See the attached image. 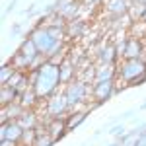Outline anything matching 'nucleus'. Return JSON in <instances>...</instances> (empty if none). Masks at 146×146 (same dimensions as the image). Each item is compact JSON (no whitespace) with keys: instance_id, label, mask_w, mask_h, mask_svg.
Returning a JSON list of instances; mask_svg holds the SVG:
<instances>
[{"instance_id":"1","label":"nucleus","mask_w":146,"mask_h":146,"mask_svg":"<svg viewBox=\"0 0 146 146\" xmlns=\"http://www.w3.org/2000/svg\"><path fill=\"white\" fill-rule=\"evenodd\" d=\"M58 84H62L60 82V70H58L56 64L47 60L45 64L39 68V78H37V82L33 86L35 94L39 96V100H49L51 96L56 94Z\"/></svg>"},{"instance_id":"2","label":"nucleus","mask_w":146,"mask_h":146,"mask_svg":"<svg viewBox=\"0 0 146 146\" xmlns=\"http://www.w3.org/2000/svg\"><path fill=\"white\" fill-rule=\"evenodd\" d=\"M142 74H146V62L142 58H123L117 62V78L123 80L127 86H131V82Z\"/></svg>"},{"instance_id":"3","label":"nucleus","mask_w":146,"mask_h":146,"mask_svg":"<svg viewBox=\"0 0 146 146\" xmlns=\"http://www.w3.org/2000/svg\"><path fill=\"white\" fill-rule=\"evenodd\" d=\"M90 94H92V88L86 82H82V80H72L70 84H66V90H64V96H66V100H68L70 109H74L78 103L88 101Z\"/></svg>"},{"instance_id":"4","label":"nucleus","mask_w":146,"mask_h":146,"mask_svg":"<svg viewBox=\"0 0 146 146\" xmlns=\"http://www.w3.org/2000/svg\"><path fill=\"white\" fill-rule=\"evenodd\" d=\"M45 107H47V115H49L51 119H66V111H72L64 94H55V96H51V98L47 100Z\"/></svg>"},{"instance_id":"5","label":"nucleus","mask_w":146,"mask_h":146,"mask_svg":"<svg viewBox=\"0 0 146 146\" xmlns=\"http://www.w3.org/2000/svg\"><path fill=\"white\" fill-rule=\"evenodd\" d=\"M117 55L119 58H142L144 56V45H142V39L138 37H129L125 39L121 45H117Z\"/></svg>"},{"instance_id":"6","label":"nucleus","mask_w":146,"mask_h":146,"mask_svg":"<svg viewBox=\"0 0 146 146\" xmlns=\"http://www.w3.org/2000/svg\"><path fill=\"white\" fill-rule=\"evenodd\" d=\"M115 94H117V90H115V80L94 82V86H92V98L98 100V103H103V101L111 100Z\"/></svg>"},{"instance_id":"7","label":"nucleus","mask_w":146,"mask_h":146,"mask_svg":"<svg viewBox=\"0 0 146 146\" xmlns=\"http://www.w3.org/2000/svg\"><path fill=\"white\" fill-rule=\"evenodd\" d=\"M23 133H25V129L18 121H10V123L0 127V140H14V142L20 144Z\"/></svg>"},{"instance_id":"8","label":"nucleus","mask_w":146,"mask_h":146,"mask_svg":"<svg viewBox=\"0 0 146 146\" xmlns=\"http://www.w3.org/2000/svg\"><path fill=\"white\" fill-rule=\"evenodd\" d=\"M66 133H68V127H66V121L64 119H51L47 123V135L51 136L55 142L60 140Z\"/></svg>"},{"instance_id":"9","label":"nucleus","mask_w":146,"mask_h":146,"mask_svg":"<svg viewBox=\"0 0 146 146\" xmlns=\"http://www.w3.org/2000/svg\"><path fill=\"white\" fill-rule=\"evenodd\" d=\"M6 86H12L14 90L18 92V94H23V92H27L29 88H31V84H29V74L27 72H16L14 74V78L6 84Z\"/></svg>"},{"instance_id":"10","label":"nucleus","mask_w":146,"mask_h":146,"mask_svg":"<svg viewBox=\"0 0 146 146\" xmlns=\"http://www.w3.org/2000/svg\"><path fill=\"white\" fill-rule=\"evenodd\" d=\"M100 60L101 64H117L119 55H117V47L111 43H105V47H101L100 51Z\"/></svg>"},{"instance_id":"11","label":"nucleus","mask_w":146,"mask_h":146,"mask_svg":"<svg viewBox=\"0 0 146 146\" xmlns=\"http://www.w3.org/2000/svg\"><path fill=\"white\" fill-rule=\"evenodd\" d=\"M58 70H60V82L62 84H70L72 78H74V72H76V66L70 58H64L60 64H58Z\"/></svg>"},{"instance_id":"12","label":"nucleus","mask_w":146,"mask_h":146,"mask_svg":"<svg viewBox=\"0 0 146 146\" xmlns=\"http://www.w3.org/2000/svg\"><path fill=\"white\" fill-rule=\"evenodd\" d=\"M18 100H20V94L12 86H2L0 88V103H2V107H8L12 103H16Z\"/></svg>"},{"instance_id":"13","label":"nucleus","mask_w":146,"mask_h":146,"mask_svg":"<svg viewBox=\"0 0 146 146\" xmlns=\"http://www.w3.org/2000/svg\"><path fill=\"white\" fill-rule=\"evenodd\" d=\"M20 53H22V55L25 56L29 62H33L35 58L41 55V53H39V49H37V45L33 43V39H29V37H27V39L22 43V47H20Z\"/></svg>"},{"instance_id":"14","label":"nucleus","mask_w":146,"mask_h":146,"mask_svg":"<svg viewBox=\"0 0 146 146\" xmlns=\"http://www.w3.org/2000/svg\"><path fill=\"white\" fill-rule=\"evenodd\" d=\"M88 117V109H82V111H76V109H72L70 111V115H66V127H68V131H72V129H76L84 119Z\"/></svg>"},{"instance_id":"15","label":"nucleus","mask_w":146,"mask_h":146,"mask_svg":"<svg viewBox=\"0 0 146 146\" xmlns=\"http://www.w3.org/2000/svg\"><path fill=\"white\" fill-rule=\"evenodd\" d=\"M18 123L22 125L25 131L27 129H35L37 127V115L33 113V109H23V113L20 115V119H18Z\"/></svg>"},{"instance_id":"16","label":"nucleus","mask_w":146,"mask_h":146,"mask_svg":"<svg viewBox=\"0 0 146 146\" xmlns=\"http://www.w3.org/2000/svg\"><path fill=\"white\" fill-rule=\"evenodd\" d=\"M39 101V96L35 94L33 88H29L27 92H23V94H20V103H22L23 109H31L35 103Z\"/></svg>"},{"instance_id":"17","label":"nucleus","mask_w":146,"mask_h":146,"mask_svg":"<svg viewBox=\"0 0 146 146\" xmlns=\"http://www.w3.org/2000/svg\"><path fill=\"white\" fill-rule=\"evenodd\" d=\"M107 10L115 16H123V14H129V4L127 0H107Z\"/></svg>"},{"instance_id":"18","label":"nucleus","mask_w":146,"mask_h":146,"mask_svg":"<svg viewBox=\"0 0 146 146\" xmlns=\"http://www.w3.org/2000/svg\"><path fill=\"white\" fill-rule=\"evenodd\" d=\"M129 14H131V18H133V22H138V20H142L146 14V6L142 2H138L136 0L135 4H131L129 6Z\"/></svg>"},{"instance_id":"19","label":"nucleus","mask_w":146,"mask_h":146,"mask_svg":"<svg viewBox=\"0 0 146 146\" xmlns=\"http://www.w3.org/2000/svg\"><path fill=\"white\" fill-rule=\"evenodd\" d=\"M16 72H18V70L12 66L10 62H6V64L2 66V72H0V82H2V86H6V84L14 78V74H16Z\"/></svg>"},{"instance_id":"20","label":"nucleus","mask_w":146,"mask_h":146,"mask_svg":"<svg viewBox=\"0 0 146 146\" xmlns=\"http://www.w3.org/2000/svg\"><path fill=\"white\" fill-rule=\"evenodd\" d=\"M66 31H68L70 35H74V37H78V35L84 31V23L80 22V20H72V22H68Z\"/></svg>"},{"instance_id":"21","label":"nucleus","mask_w":146,"mask_h":146,"mask_svg":"<svg viewBox=\"0 0 146 146\" xmlns=\"http://www.w3.org/2000/svg\"><path fill=\"white\" fill-rule=\"evenodd\" d=\"M53 142H55V140H53V138L45 133V135H39V136H37V140H35L33 146H51Z\"/></svg>"},{"instance_id":"22","label":"nucleus","mask_w":146,"mask_h":146,"mask_svg":"<svg viewBox=\"0 0 146 146\" xmlns=\"http://www.w3.org/2000/svg\"><path fill=\"white\" fill-rule=\"evenodd\" d=\"M111 135H113V136H119V138H121V136L125 135L123 125H117V127H113V129H111Z\"/></svg>"},{"instance_id":"23","label":"nucleus","mask_w":146,"mask_h":146,"mask_svg":"<svg viewBox=\"0 0 146 146\" xmlns=\"http://www.w3.org/2000/svg\"><path fill=\"white\" fill-rule=\"evenodd\" d=\"M144 82H146V74H142V76H138L136 80H133V82H131V86H142Z\"/></svg>"},{"instance_id":"24","label":"nucleus","mask_w":146,"mask_h":146,"mask_svg":"<svg viewBox=\"0 0 146 146\" xmlns=\"http://www.w3.org/2000/svg\"><path fill=\"white\" fill-rule=\"evenodd\" d=\"M138 2H142V4H144V6H146V0H138Z\"/></svg>"},{"instance_id":"25","label":"nucleus","mask_w":146,"mask_h":146,"mask_svg":"<svg viewBox=\"0 0 146 146\" xmlns=\"http://www.w3.org/2000/svg\"><path fill=\"white\" fill-rule=\"evenodd\" d=\"M142 109H146V103H142Z\"/></svg>"},{"instance_id":"26","label":"nucleus","mask_w":146,"mask_h":146,"mask_svg":"<svg viewBox=\"0 0 146 146\" xmlns=\"http://www.w3.org/2000/svg\"><path fill=\"white\" fill-rule=\"evenodd\" d=\"M111 146H121V144H111Z\"/></svg>"},{"instance_id":"27","label":"nucleus","mask_w":146,"mask_h":146,"mask_svg":"<svg viewBox=\"0 0 146 146\" xmlns=\"http://www.w3.org/2000/svg\"><path fill=\"white\" fill-rule=\"evenodd\" d=\"M20 146H25V144H20Z\"/></svg>"}]
</instances>
